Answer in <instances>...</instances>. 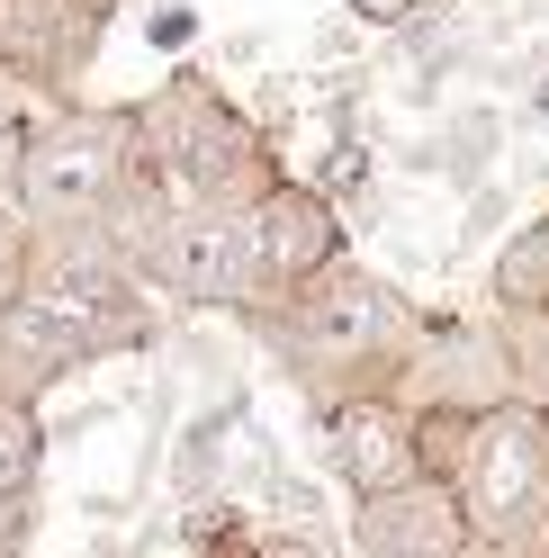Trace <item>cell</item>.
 Listing matches in <instances>:
<instances>
[{
  "instance_id": "1",
  "label": "cell",
  "mask_w": 549,
  "mask_h": 558,
  "mask_svg": "<svg viewBox=\"0 0 549 558\" xmlns=\"http://www.w3.org/2000/svg\"><path fill=\"white\" fill-rule=\"evenodd\" d=\"M244 162H253V135L244 118L225 109L217 90L181 82V109H145V171L162 207H181V217H198V207H234L244 198Z\"/></svg>"
},
{
  "instance_id": "11",
  "label": "cell",
  "mask_w": 549,
  "mask_h": 558,
  "mask_svg": "<svg viewBox=\"0 0 549 558\" xmlns=\"http://www.w3.org/2000/svg\"><path fill=\"white\" fill-rule=\"evenodd\" d=\"M487 154H496V118H487V109H468V126H451V145H441V162H451V171H477Z\"/></svg>"
},
{
  "instance_id": "10",
  "label": "cell",
  "mask_w": 549,
  "mask_h": 558,
  "mask_svg": "<svg viewBox=\"0 0 549 558\" xmlns=\"http://www.w3.org/2000/svg\"><path fill=\"white\" fill-rule=\"evenodd\" d=\"M496 289H504V306H532V316L549 306V217L513 234V253H504V270H496Z\"/></svg>"
},
{
  "instance_id": "13",
  "label": "cell",
  "mask_w": 549,
  "mask_h": 558,
  "mask_svg": "<svg viewBox=\"0 0 549 558\" xmlns=\"http://www.w3.org/2000/svg\"><path fill=\"white\" fill-rule=\"evenodd\" d=\"M19 262H27V243H19V226L0 217V316L19 306Z\"/></svg>"
},
{
  "instance_id": "16",
  "label": "cell",
  "mask_w": 549,
  "mask_h": 558,
  "mask_svg": "<svg viewBox=\"0 0 549 558\" xmlns=\"http://www.w3.org/2000/svg\"><path fill=\"white\" fill-rule=\"evenodd\" d=\"M532 126H549V73H532Z\"/></svg>"
},
{
  "instance_id": "5",
  "label": "cell",
  "mask_w": 549,
  "mask_h": 558,
  "mask_svg": "<svg viewBox=\"0 0 549 558\" xmlns=\"http://www.w3.org/2000/svg\"><path fill=\"white\" fill-rule=\"evenodd\" d=\"M405 306L379 289L369 270H352V262H333L325 279H306L297 289V316H289V333H306L325 361H352V352H396L405 342Z\"/></svg>"
},
{
  "instance_id": "8",
  "label": "cell",
  "mask_w": 549,
  "mask_h": 558,
  "mask_svg": "<svg viewBox=\"0 0 549 558\" xmlns=\"http://www.w3.org/2000/svg\"><path fill=\"white\" fill-rule=\"evenodd\" d=\"M361 549L369 558H451L460 549V505H451V486H396V496H369L361 505Z\"/></svg>"
},
{
  "instance_id": "15",
  "label": "cell",
  "mask_w": 549,
  "mask_h": 558,
  "mask_svg": "<svg viewBox=\"0 0 549 558\" xmlns=\"http://www.w3.org/2000/svg\"><path fill=\"white\" fill-rule=\"evenodd\" d=\"M352 10H361V19H415L424 0H352Z\"/></svg>"
},
{
  "instance_id": "6",
  "label": "cell",
  "mask_w": 549,
  "mask_h": 558,
  "mask_svg": "<svg viewBox=\"0 0 549 558\" xmlns=\"http://www.w3.org/2000/svg\"><path fill=\"white\" fill-rule=\"evenodd\" d=\"M244 226H253V298L306 289V279L333 270V217L316 190H261L244 207Z\"/></svg>"
},
{
  "instance_id": "14",
  "label": "cell",
  "mask_w": 549,
  "mask_h": 558,
  "mask_svg": "<svg viewBox=\"0 0 549 558\" xmlns=\"http://www.w3.org/2000/svg\"><path fill=\"white\" fill-rule=\"evenodd\" d=\"M369 181V154L361 145H333V162H325V190H361Z\"/></svg>"
},
{
  "instance_id": "12",
  "label": "cell",
  "mask_w": 549,
  "mask_h": 558,
  "mask_svg": "<svg viewBox=\"0 0 549 558\" xmlns=\"http://www.w3.org/2000/svg\"><path fill=\"white\" fill-rule=\"evenodd\" d=\"M198 37V10H190V0H162V10L145 19V46H162V54H181Z\"/></svg>"
},
{
  "instance_id": "7",
  "label": "cell",
  "mask_w": 549,
  "mask_h": 558,
  "mask_svg": "<svg viewBox=\"0 0 549 558\" xmlns=\"http://www.w3.org/2000/svg\"><path fill=\"white\" fill-rule=\"evenodd\" d=\"M325 450H333V477L352 486V496H396V486H415V424L388 414L379 397H352L325 414Z\"/></svg>"
},
{
  "instance_id": "9",
  "label": "cell",
  "mask_w": 549,
  "mask_h": 558,
  "mask_svg": "<svg viewBox=\"0 0 549 558\" xmlns=\"http://www.w3.org/2000/svg\"><path fill=\"white\" fill-rule=\"evenodd\" d=\"M37 414L27 405H0V522H10L27 496H37Z\"/></svg>"
},
{
  "instance_id": "2",
  "label": "cell",
  "mask_w": 549,
  "mask_h": 558,
  "mask_svg": "<svg viewBox=\"0 0 549 558\" xmlns=\"http://www.w3.org/2000/svg\"><path fill=\"white\" fill-rule=\"evenodd\" d=\"M451 505L487 541L523 532V522L549 505V424L532 405H496L487 424H468V460L451 477Z\"/></svg>"
},
{
  "instance_id": "4",
  "label": "cell",
  "mask_w": 549,
  "mask_h": 558,
  "mask_svg": "<svg viewBox=\"0 0 549 558\" xmlns=\"http://www.w3.org/2000/svg\"><path fill=\"white\" fill-rule=\"evenodd\" d=\"M118 162H126V135L109 118H54L19 145V198L37 217H99V198L118 190Z\"/></svg>"
},
{
  "instance_id": "3",
  "label": "cell",
  "mask_w": 549,
  "mask_h": 558,
  "mask_svg": "<svg viewBox=\"0 0 549 558\" xmlns=\"http://www.w3.org/2000/svg\"><path fill=\"white\" fill-rule=\"evenodd\" d=\"M154 289H171L181 306H253V226L244 207H198V217H171L145 243Z\"/></svg>"
}]
</instances>
